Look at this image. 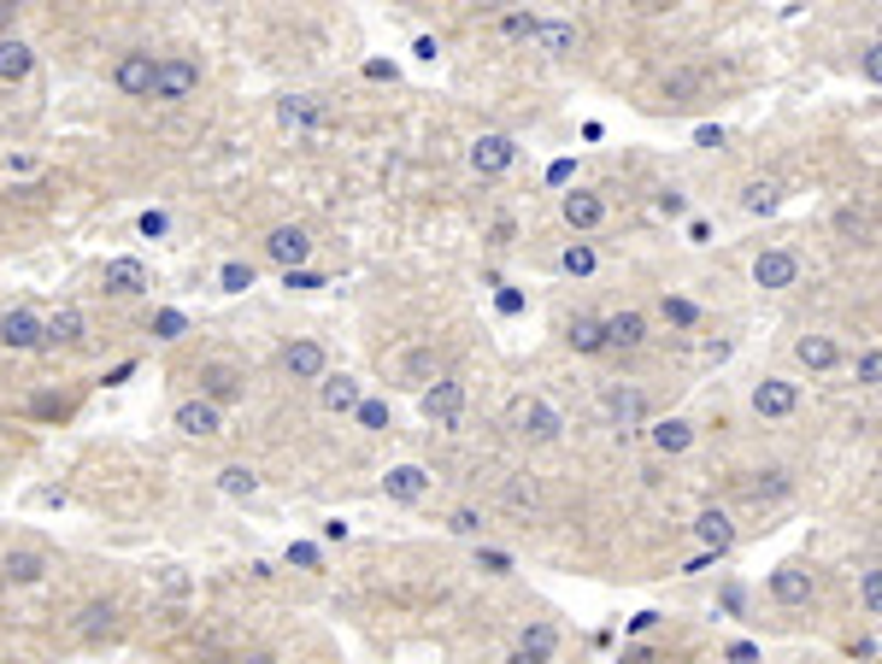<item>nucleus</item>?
<instances>
[{
  "label": "nucleus",
  "instance_id": "obj_50",
  "mask_svg": "<svg viewBox=\"0 0 882 664\" xmlns=\"http://www.w3.org/2000/svg\"><path fill=\"white\" fill-rule=\"evenodd\" d=\"M165 230H172V218H165V212H142V235H165Z\"/></svg>",
  "mask_w": 882,
  "mask_h": 664
},
{
  "label": "nucleus",
  "instance_id": "obj_37",
  "mask_svg": "<svg viewBox=\"0 0 882 664\" xmlns=\"http://www.w3.org/2000/svg\"><path fill=\"white\" fill-rule=\"evenodd\" d=\"M283 558H288L295 571H324V553H318L312 541H288V553H283Z\"/></svg>",
  "mask_w": 882,
  "mask_h": 664
},
{
  "label": "nucleus",
  "instance_id": "obj_51",
  "mask_svg": "<svg viewBox=\"0 0 882 664\" xmlns=\"http://www.w3.org/2000/svg\"><path fill=\"white\" fill-rule=\"evenodd\" d=\"M653 623H659V611H636V618H630V635H648Z\"/></svg>",
  "mask_w": 882,
  "mask_h": 664
},
{
  "label": "nucleus",
  "instance_id": "obj_1",
  "mask_svg": "<svg viewBox=\"0 0 882 664\" xmlns=\"http://www.w3.org/2000/svg\"><path fill=\"white\" fill-rule=\"evenodd\" d=\"M200 89V65L183 59V54H165L154 65V100H165V107H177V100H189Z\"/></svg>",
  "mask_w": 882,
  "mask_h": 664
},
{
  "label": "nucleus",
  "instance_id": "obj_28",
  "mask_svg": "<svg viewBox=\"0 0 882 664\" xmlns=\"http://www.w3.org/2000/svg\"><path fill=\"white\" fill-rule=\"evenodd\" d=\"M783 207V182H771V177H759V182H748V189H741V212H776Z\"/></svg>",
  "mask_w": 882,
  "mask_h": 664
},
{
  "label": "nucleus",
  "instance_id": "obj_41",
  "mask_svg": "<svg viewBox=\"0 0 882 664\" xmlns=\"http://www.w3.org/2000/svg\"><path fill=\"white\" fill-rule=\"evenodd\" d=\"M353 418H360L365 430H383V423H388V406H383V400H360V406H353Z\"/></svg>",
  "mask_w": 882,
  "mask_h": 664
},
{
  "label": "nucleus",
  "instance_id": "obj_54",
  "mask_svg": "<svg viewBox=\"0 0 882 664\" xmlns=\"http://www.w3.org/2000/svg\"><path fill=\"white\" fill-rule=\"evenodd\" d=\"M506 664H548V659H530V653H512V659H506Z\"/></svg>",
  "mask_w": 882,
  "mask_h": 664
},
{
  "label": "nucleus",
  "instance_id": "obj_22",
  "mask_svg": "<svg viewBox=\"0 0 882 664\" xmlns=\"http://www.w3.org/2000/svg\"><path fill=\"white\" fill-rule=\"evenodd\" d=\"M277 118L288 130H312V124H324V118H330V107L318 95H288V100H277Z\"/></svg>",
  "mask_w": 882,
  "mask_h": 664
},
{
  "label": "nucleus",
  "instance_id": "obj_46",
  "mask_svg": "<svg viewBox=\"0 0 882 664\" xmlns=\"http://www.w3.org/2000/svg\"><path fill=\"white\" fill-rule=\"evenodd\" d=\"M283 283H288V288H324L318 270H283Z\"/></svg>",
  "mask_w": 882,
  "mask_h": 664
},
{
  "label": "nucleus",
  "instance_id": "obj_13",
  "mask_svg": "<svg viewBox=\"0 0 882 664\" xmlns=\"http://www.w3.org/2000/svg\"><path fill=\"white\" fill-rule=\"evenodd\" d=\"M606 418H613L618 423V430H636V423L641 418H648V395H641V388L636 383H613V388H606Z\"/></svg>",
  "mask_w": 882,
  "mask_h": 664
},
{
  "label": "nucleus",
  "instance_id": "obj_15",
  "mask_svg": "<svg viewBox=\"0 0 882 664\" xmlns=\"http://www.w3.org/2000/svg\"><path fill=\"white\" fill-rule=\"evenodd\" d=\"M559 218H565L571 230H600L606 224V200L595 189H571L565 200H559Z\"/></svg>",
  "mask_w": 882,
  "mask_h": 664
},
{
  "label": "nucleus",
  "instance_id": "obj_5",
  "mask_svg": "<svg viewBox=\"0 0 882 664\" xmlns=\"http://www.w3.org/2000/svg\"><path fill=\"white\" fill-rule=\"evenodd\" d=\"M154 54H142V47H130L124 59L112 65V82H118V95H130V100H147L154 95Z\"/></svg>",
  "mask_w": 882,
  "mask_h": 664
},
{
  "label": "nucleus",
  "instance_id": "obj_33",
  "mask_svg": "<svg viewBox=\"0 0 882 664\" xmlns=\"http://www.w3.org/2000/svg\"><path fill=\"white\" fill-rule=\"evenodd\" d=\"M559 270H565V277H588V270H595V247H588V242H571L565 253H559Z\"/></svg>",
  "mask_w": 882,
  "mask_h": 664
},
{
  "label": "nucleus",
  "instance_id": "obj_39",
  "mask_svg": "<svg viewBox=\"0 0 882 664\" xmlns=\"http://www.w3.org/2000/svg\"><path fill=\"white\" fill-rule=\"evenodd\" d=\"M859 600H864V611H871V618L882 611V571H877V565L864 571V583H859Z\"/></svg>",
  "mask_w": 882,
  "mask_h": 664
},
{
  "label": "nucleus",
  "instance_id": "obj_16",
  "mask_svg": "<svg viewBox=\"0 0 882 664\" xmlns=\"http://www.w3.org/2000/svg\"><path fill=\"white\" fill-rule=\"evenodd\" d=\"M0 347H12V353L42 347V318H36V312H24V306H12V312L0 318Z\"/></svg>",
  "mask_w": 882,
  "mask_h": 664
},
{
  "label": "nucleus",
  "instance_id": "obj_38",
  "mask_svg": "<svg viewBox=\"0 0 882 664\" xmlns=\"http://www.w3.org/2000/svg\"><path fill=\"white\" fill-rule=\"evenodd\" d=\"M477 571H488V576H512V553H500V547H477Z\"/></svg>",
  "mask_w": 882,
  "mask_h": 664
},
{
  "label": "nucleus",
  "instance_id": "obj_18",
  "mask_svg": "<svg viewBox=\"0 0 882 664\" xmlns=\"http://www.w3.org/2000/svg\"><path fill=\"white\" fill-rule=\"evenodd\" d=\"M235 395H242V370H235V365L218 359V365L200 370V400H212L218 412H224V400H235Z\"/></svg>",
  "mask_w": 882,
  "mask_h": 664
},
{
  "label": "nucleus",
  "instance_id": "obj_24",
  "mask_svg": "<svg viewBox=\"0 0 882 664\" xmlns=\"http://www.w3.org/2000/svg\"><path fill=\"white\" fill-rule=\"evenodd\" d=\"M36 71V47L19 36H0V82H24Z\"/></svg>",
  "mask_w": 882,
  "mask_h": 664
},
{
  "label": "nucleus",
  "instance_id": "obj_8",
  "mask_svg": "<svg viewBox=\"0 0 882 664\" xmlns=\"http://www.w3.org/2000/svg\"><path fill=\"white\" fill-rule=\"evenodd\" d=\"M283 370L295 383H318L330 370V353H324V342H312V335H300V342H288V353H283Z\"/></svg>",
  "mask_w": 882,
  "mask_h": 664
},
{
  "label": "nucleus",
  "instance_id": "obj_3",
  "mask_svg": "<svg viewBox=\"0 0 882 664\" xmlns=\"http://www.w3.org/2000/svg\"><path fill=\"white\" fill-rule=\"evenodd\" d=\"M801 270H806V265H801V253H794V247H765V253L753 259V283L776 295V288H794V283H801Z\"/></svg>",
  "mask_w": 882,
  "mask_h": 664
},
{
  "label": "nucleus",
  "instance_id": "obj_27",
  "mask_svg": "<svg viewBox=\"0 0 882 664\" xmlns=\"http://www.w3.org/2000/svg\"><path fill=\"white\" fill-rule=\"evenodd\" d=\"M82 335H89V318H82L77 306H59V312L42 323V342H82Z\"/></svg>",
  "mask_w": 882,
  "mask_h": 664
},
{
  "label": "nucleus",
  "instance_id": "obj_10",
  "mask_svg": "<svg viewBox=\"0 0 882 664\" xmlns=\"http://www.w3.org/2000/svg\"><path fill=\"white\" fill-rule=\"evenodd\" d=\"M147 265L142 259H107V270H100V288L107 295H118V300H135V295H147Z\"/></svg>",
  "mask_w": 882,
  "mask_h": 664
},
{
  "label": "nucleus",
  "instance_id": "obj_29",
  "mask_svg": "<svg viewBox=\"0 0 882 664\" xmlns=\"http://www.w3.org/2000/svg\"><path fill=\"white\" fill-rule=\"evenodd\" d=\"M565 342L576 353H606V335H600V318H571V330H565Z\"/></svg>",
  "mask_w": 882,
  "mask_h": 664
},
{
  "label": "nucleus",
  "instance_id": "obj_12",
  "mask_svg": "<svg viewBox=\"0 0 882 664\" xmlns=\"http://www.w3.org/2000/svg\"><path fill=\"white\" fill-rule=\"evenodd\" d=\"M365 400V388H360V377H348V370H324V377H318V406H324V412H353V406Z\"/></svg>",
  "mask_w": 882,
  "mask_h": 664
},
{
  "label": "nucleus",
  "instance_id": "obj_35",
  "mask_svg": "<svg viewBox=\"0 0 882 664\" xmlns=\"http://www.w3.org/2000/svg\"><path fill=\"white\" fill-rule=\"evenodd\" d=\"M218 288H224V295H247V288H253V265L230 259L224 270H218Z\"/></svg>",
  "mask_w": 882,
  "mask_h": 664
},
{
  "label": "nucleus",
  "instance_id": "obj_49",
  "mask_svg": "<svg viewBox=\"0 0 882 664\" xmlns=\"http://www.w3.org/2000/svg\"><path fill=\"white\" fill-rule=\"evenodd\" d=\"M759 494H789V476H783V471H765V476H759Z\"/></svg>",
  "mask_w": 882,
  "mask_h": 664
},
{
  "label": "nucleus",
  "instance_id": "obj_30",
  "mask_svg": "<svg viewBox=\"0 0 882 664\" xmlns=\"http://www.w3.org/2000/svg\"><path fill=\"white\" fill-rule=\"evenodd\" d=\"M218 488L235 494V500H253V494H260V476H253L247 465H224L218 471Z\"/></svg>",
  "mask_w": 882,
  "mask_h": 664
},
{
  "label": "nucleus",
  "instance_id": "obj_2",
  "mask_svg": "<svg viewBox=\"0 0 882 664\" xmlns=\"http://www.w3.org/2000/svg\"><path fill=\"white\" fill-rule=\"evenodd\" d=\"M423 418L441 423V430H460V418H465V383H460V377H441L436 388H423Z\"/></svg>",
  "mask_w": 882,
  "mask_h": 664
},
{
  "label": "nucleus",
  "instance_id": "obj_20",
  "mask_svg": "<svg viewBox=\"0 0 882 664\" xmlns=\"http://www.w3.org/2000/svg\"><path fill=\"white\" fill-rule=\"evenodd\" d=\"M694 535H701L706 553H729V547H736V523H729V512H718V506H706V512L694 518Z\"/></svg>",
  "mask_w": 882,
  "mask_h": 664
},
{
  "label": "nucleus",
  "instance_id": "obj_9",
  "mask_svg": "<svg viewBox=\"0 0 882 664\" xmlns=\"http://www.w3.org/2000/svg\"><path fill=\"white\" fill-rule=\"evenodd\" d=\"M753 412L759 418H794V412H801V388L783 383V377L753 383Z\"/></svg>",
  "mask_w": 882,
  "mask_h": 664
},
{
  "label": "nucleus",
  "instance_id": "obj_26",
  "mask_svg": "<svg viewBox=\"0 0 882 664\" xmlns=\"http://www.w3.org/2000/svg\"><path fill=\"white\" fill-rule=\"evenodd\" d=\"M794 359H801L806 370H836L841 347H836V335H801V342H794Z\"/></svg>",
  "mask_w": 882,
  "mask_h": 664
},
{
  "label": "nucleus",
  "instance_id": "obj_45",
  "mask_svg": "<svg viewBox=\"0 0 882 664\" xmlns=\"http://www.w3.org/2000/svg\"><path fill=\"white\" fill-rule=\"evenodd\" d=\"M154 330L165 335V342H177V335L189 330V318H183V312H159V318H154Z\"/></svg>",
  "mask_w": 882,
  "mask_h": 664
},
{
  "label": "nucleus",
  "instance_id": "obj_43",
  "mask_svg": "<svg viewBox=\"0 0 882 664\" xmlns=\"http://www.w3.org/2000/svg\"><path fill=\"white\" fill-rule=\"evenodd\" d=\"M506 506H536V483H530V476H512V483H506Z\"/></svg>",
  "mask_w": 882,
  "mask_h": 664
},
{
  "label": "nucleus",
  "instance_id": "obj_40",
  "mask_svg": "<svg viewBox=\"0 0 882 664\" xmlns=\"http://www.w3.org/2000/svg\"><path fill=\"white\" fill-rule=\"evenodd\" d=\"M448 530L453 535H483V512H477V506H460V512L448 518Z\"/></svg>",
  "mask_w": 882,
  "mask_h": 664
},
{
  "label": "nucleus",
  "instance_id": "obj_48",
  "mask_svg": "<svg viewBox=\"0 0 882 664\" xmlns=\"http://www.w3.org/2000/svg\"><path fill=\"white\" fill-rule=\"evenodd\" d=\"M724 659H729V664H759V646H753V641H736Z\"/></svg>",
  "mask_w": 882,
  "mask_h": 664
},
{
  "label": "nucleus",
  "instance_id": "obj_17",
  "mask_svg": "<svg viewBox=\"0 0 882 664\" xmlns=\"http://www.w3.org/2000/svg\"><path fill=\"white\" fill-rule=\"evenodd\" d=\"M536 42H541V54H548V59H571L576 47H583V30H576L571 19H541Z\"/></svg>",
  "mask_w": 882,
  "mask_h": 664
},
{
  "label": "nucleus",
  "instance_id": "obj_53",
  "mask_svg": "<svg viewBox=\"0 0 882 664\" xmlns=\"http://www.w3.org/2000/svg\"><path fill=\"white\" fill-rule=\"evenodd\" d=\"M12 19H19V7H7V0H0V30H12Z\"/></svg>",
  "mask_w": 882,
  "mask_h": 664
},
{
  "label": "nucleus",
  "instance_id": "obj_19",
  "mask_svg": "<svg viewBox=\"0 0 882 664\" xmlns=\"http://www.w3.org/2000/svg\"><path fill=\"white\" fill-rule=\"evenodd\" d=\"M600 335H606V347L636 353L641 342H648V318H641V312H618V318H606V323H600Z\"/></svg>",
  "mask_w": 882,
  "mask_h": 664
},
{
  "label": "nucleus",
  "instance_id": "obj_47",
  "mask_svg": "<svg viewBox=\"0 0 882 664\" xmlns=\"http://www.w3.org/2000/svg\"><path fill=\"white\" fill-rule=\"evenodd\" d=\"M864 77L882 82V47H877V42H864Z\"/></svg>",
  "mask_w": 882,
  "mask_h": 664
},
{
  "label": "nucleus",
  "instance_id": "obj_4",
  "mask_svg": "<svg viewBox=\"0 0 882 664\" xmlns=\"http://www.w3.org/2000/svg\"><path fill=\"white\" fill-rule=\"evenodd\" d=\"M172 430L177 435H189V441H212V435H224V412H218L212 400H183L177 412H172Z\"/></svg>",
  "mask_w": 882,
  "mask_h": 664
},
{
  "label": "nucleus",
  "instance_id": "obj_11",
  "mask_svg": "<svg viewBox=\"0 0 882 664\" xmlns=\"http://www.w3.org/2000/svg\"><path fill=\"white\" fill-rule=\"evenodd\" d=\"M812 594H818V576H812L806 565H776L771 571V600L776 606H806Z\"/></svg>",
  "mask_w": 882,
  "mask_h": 664
},
{
  "label": "nucleus",
  "instance_id": "obj_52",
  "mask_svg": "<svg viewBox=\"0 0 882 664\" xmlns=\"http://www.w3.org/2000/svg\"><path fill=\"white\" fill-rule=\"evenodd\" d=\"M694 82H701V77H688V71H683V77H671V82H665V95H694Z\"/></svg>",
  "mask_w": 882,
  "mask_h": 664
},
{
  "label": "nucleus",
  "instance_id": "obj_7",
  "mask_svg": "<svg viewBox=\"0 0 882 664\" xmlns=\"http://www.w3.org/2000/svg\"><path fill=\"white\" fill-rule=\"evenodd\" d=\"M265 253H271L283 270H300V265L312 259V235L300 230V224H277V230L265 235Z\"/></svg>",
  "mask_w": 882,
  "mask_h": 664
},
{
  "label": "nucleus",
  "instance_id": "obj_21",
  "mask_svg": "<svg viewBox=\"0 0 882 664\" xmlns=\"http://www.w3.org/2000/svg\"><path fill=\"white\" fill-rule=\"evenodd\" d=\"M423 488H430V471H423V465H395L383 476V494H388V500H400V506L423 500Z\"/></svg>",
  "mask_w": 882,
  "mask_h": 664
},
{
  "label": "nucleus",
  "instance_id": "obj_44",
  "mask_svg": "<svg viewBox=\"0 0 882 664\" xmlns=\"http://www.w3.org/2000/svg\"><path fill=\"white\" fill-rule=\"evenodd\" d=\"M853 370H859V383H864V388H877V377H882V353H877V347H871V353H859V365H853Z\"/></svg>",
  "mask_w": 882,
  "mask_h": 664
},
{
  "label": "nucleus",
  "instance_id": "obj_23",
  "mask_svg": "<svg viewBox=\"0 0 882 664\" xmlns=\"http://www.w3.org/2000/svg\"><path fill=\"white\" fill-rule=\"evenodd\" d=\"M648 441H653V453L676 458V453H688V447H694V423H688V418H659L653 430H648Z\"/></svg>",
  "mask_w": 882,
  "mask_h": 664
},
{
  "label": "nucleus",
  "instance_id": "obj_6",
  "mask_svg": "<svg viewBox=\"0 0 882 664\" xmlns=\"http://www.w3.org/2000/svg\"><path fill=\"white\" fill-rule=\"evenodd\" d=\"M512 159H518V142H512V135H500V130H488V135L471 142V171H477V177H500Z\"/></svg>",
  "mask_w": 882,
  "mask_h": 664
},
{
  "label": "nucleus",
  "instance_id": "obj_42",
  "mask_svg": "<svg viewBox=\"0 0 882 664\" xmlns=\"http://www.w3.org/2000/svg\"><path fill=\"white\" fill-rule=\"evenodd\" d=\"M430 370H436V359H430V353H406V359H400V377H406V383L430 377Z\"/></svg>",
  "mask_w": 882,
  "mask_h": 664
},
{
  "label": "nucleus",
  "instance_id": "obj_25",
  "mask_svg": "<svg viewBox=\"0 0 882 664\" xmlns=\"http://www.w3.org/2000/svg\"><path fill=\"white\" fill-rule=\"evenodd\" d=\"M42 571H47V558H42V553H30V547H19V553L0 558V583H12V588L42 583Z\"/></svg>",
  "mask_w": 882,
  "mask_h": 664
},
{
  "label": "nucleus",
  "instance_id": "obj_31",
  "mask_svg": "<svg viewBox=\"0 0 882 664\" xmlns=\"http://www.w3.org/2000/svg\"><path fill=\"white\" fill-rule=\"evenodd\" d=\"M553 646H559V629H553V623H530V629H523V641H518V653L553 659Z\"/></svg>",
  "mask_w": 882,
  "mask_h": 664
},
{
  "label": "nucleus",
  "instance_id": "obj_34",
  "mask_svg": "<svg viewBox=\"0 0 882 664\" xmlns=\"http://www.w3.org/2000/svg\"><path fill=\"white\" fill-rule=\"evenodd\" d=\"M536 30H541L536 12H506V19H500V36H506V42H536Z\"/></svg>",
  "mask_w": 882,
  "mask_h": 664
},
{
  "label": "nucleus",
  "instance_id": "obj_14",
  "mask_svg": "<svg viewBox=\"0 0 882 664\" xmlns=\"http://www.w3.org/2000/svg\"><path fill=\"white\" fill-rule=\"evenodd\" d=\"M512 423H518V435H530V441H553L559 430H565L548 400H518V406H512Z\"/></svg>",
  "mask_w": 882,
  "mask_h": 664
},
{
  "label": "nucleus",
  "instance_id": "obj_32",
  "mask_svg": "<svg viewBox=\"0 0 882 664\" xmlns=\"http://www.w3.org/2000/svg\"><path fill=\"white\" fill-rule=\"evenodd\" d=\"M112 618H118V611H112L107 600L82 606V618H77V635H89V641H100V635H107V629H112Z\"/></svg>",
  "mask_w": 882,
  "mask_h": 664
},
{
  "label": "nucleus",
  "instance_id": "obj_36",
  "mask_svg": "<svg viewBox=\"0 0 882 664\" xmlns=\"http://www.w3.org/2000/svg\"><path fill=\"white\" fill-rule=\"evenodd\" d=\"M665 318L676 323V330H694V323H701V306L683 300V295H665Z\"/></svg>",
  "mask_w": 882,
  "mask_h": 664
}]
</instances>
